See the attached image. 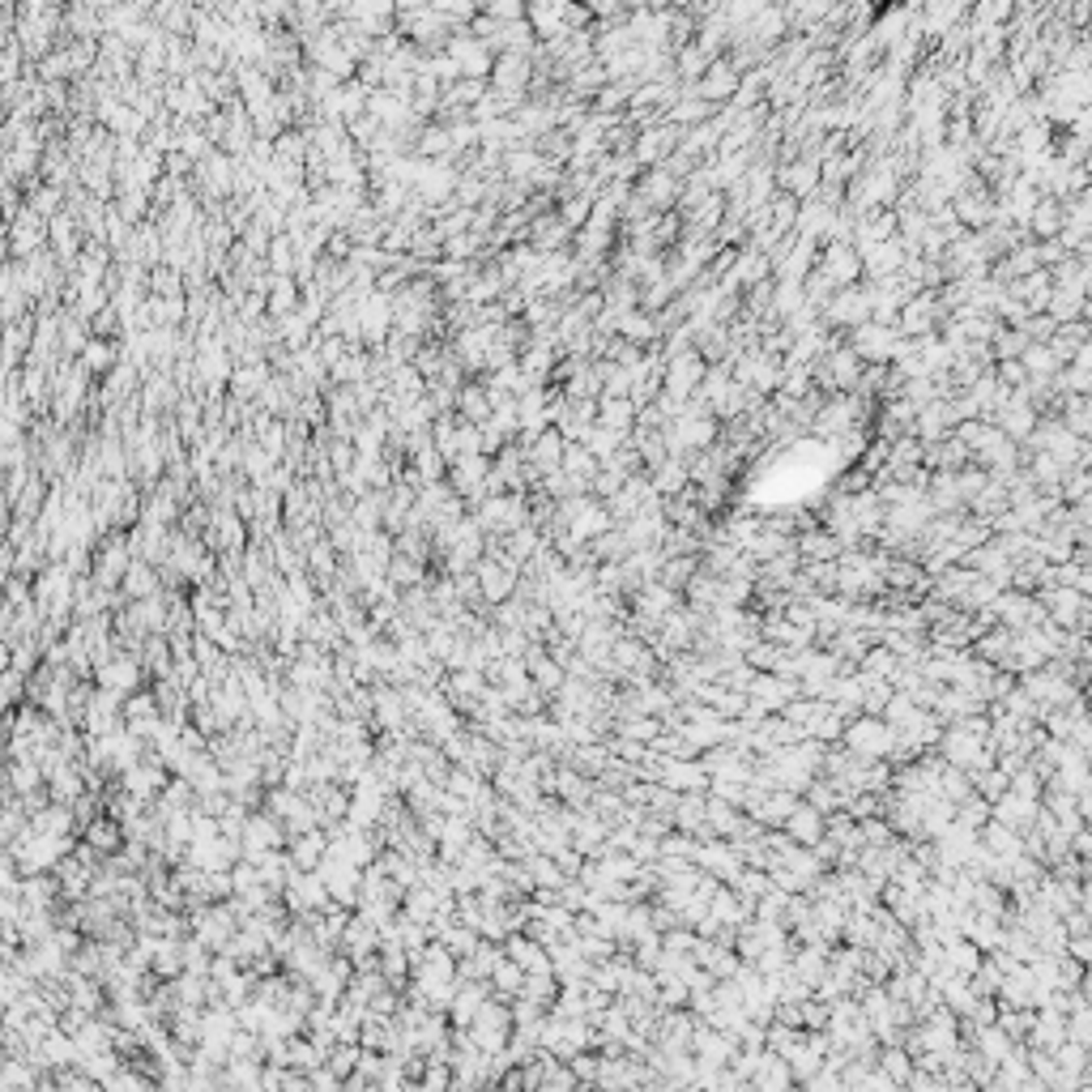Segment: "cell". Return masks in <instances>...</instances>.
Wrapping results in <instances>:
<instances>
[{
  "label": "cell",
  "mask_w": 1092,
  "mask_h": 1092,
  "mask_svg": "<svg viewBox=\"0 0 1092 1092\" xmlns=\"http://www.w3.org/2000/svg\"><path fill=\"white\" fill-rule=\"evenodd\" d=\"M683 478H688V474H683V469H661V478H658V491H661V496H674V491L683 487Z\"/></svg>",
  "instance_id": "cell-21"
},
{
  "label": "cell",
  "mask_w": 1092,
  "mask_h": 1092,
  "mask_svg": "<svg viewBox=\"0 0 1092 1092\" xmlns=\"http://www.w3.org/2000/svg\"><path fill=\"white\" fill-rule=\"evenodd\" d=\"M798 798H802V794H794V789H781V786H773V789H764V794L755 798V807L747 811V816H752V819L759 823V828H781L789 811L798 807Z\"/></svg>",
  "instance_id": "cell-5"
},
{
  "label": "cell",
  "mask_w": 1092,
  "mask_h": 1092,
  "mask_svg": "<svg viewBox=\"0 0 1092 1092\" xmlns=\"http://www.w3.org/2000/svg\"><path fill=\"white\" fill-rule=\"evenodd\" d=\"M858 832H862V845H887V841H896L892 823H887L883 816H866V819H858Z\"/></svg>",
  "instance_id": "cell-19"
},
{
  "label": "cell",
  "mask_w": 1092,
  "mask_h": 1092,
  "mask_svg": "<svg viewBox=\"0 0 1092 1092\" xmlns=\"http://www.w3.org/2000/svg\"><path fill=\"white\" fill-rule=\"evenodd\" d=\"M487 981H491V990H496V999L512 1003V999H517V990H521V981H526V969H521L512 956H499Z\"/></svg>",
  "instance_id": "cell-10"
},
{
  "label": "cell",
  "mask_w": 1092,
  "mask_h": 1092,
  "mask_svg": "<svg viewBox=\"0 0 1092 1092\" xmlns=\"http://www.w3.org/2000/svg\"><path fill=\"white\" fill-rule=\"evenodd\" d=\"M892 743H896V730L883 722V717H871V713L850 717L845 730H841V747L853 759H887Z\"/></svg>",
  "instance_id": "cell-1"
},
{
  "label": "cell",
  "mask_w": 1092,
  "mask_h": 1092,
  "mask_svg": "<svg viewBox=\"0 0 1092 1092\" xmlns=\"http://www.w3.org/2000/svg\"><path fill=\"white\" fill-rule=\"evenodd\" d=\"M1037 811H1042V798H1024V794H1015V789H1008L1003 798H994V802H990V819L1008 823V828H1012V832H1020V837L1033 828Z\"/></svg>",
  "instance_id": "cell-4"
},
{
  "label": "cell",
  "mask_w": 1092,
  "mask_h": 1092,
  "mask_svg": "<svg viewBox=\"0 0 1092 1092\" xmlns=\"http://www.w3.org/2000/svg\"><path fill=\"white\" fill-rule=\"evenodd\" d=\"M619 487H624V474H597V483H594V496H597V499H610V496H615Z\"/></svg>",
  "instance_id": "cell-20"
},
{
  "label": "cell",
  "mask_w": 1092,
  "mask_h": 1092,
  "mask_svg": "<svg viewBox=\"0 0 1092 1092\" xmlns=\"http://www.w3.org/2000/svg\"><path fill=\"white\" fill-rule=\"evenodd\" d=\"M670 823L679 832H700L704 828V794H679V802H674V811H670Z\"/></svg>",
  "instance_id": "cell-13"
},
{
  "label": "cell",
  "mask_w": 1092,
  "mask_h": 1092,
  "mask_svg": "<svg viewBox=\"0 0 1092 1092\" xmlns=\"http://www.w3.org/2000/svg\"><path fill=\"white\" fill-rule=\"evenodd\" d=\"M1063 1042H1067V1020H1063V1012L1037 1008V1012H1033V1029H1029V1037H1024V1045H1029V1050H1045V1054H1050L1054 1045H1063Z\"/></svg>",
  "instance_id": "cell-6"
},
{
  "label": "cell",
  "mask_w": 1092,
  "mask_h": 1092,
  "mask_svg": "<svg viewBox=\"0 0 1092 1092\" xmlns=\"http://www.w3.org/2000/svg\"><path fill=\"white\" fill-rule=\"evenodd\" d=\"M794 1084V1072H789V1063L781 1054H768L764 1050V1063L755 1067V1076H752V1088H764V1092H781V1088H789Z\"/></svg>",
  "instance_id": "cell-8"
},
{
  "label": "cell",
  "mask_w": 1092,
  "mask_h": 1092,
  "mask_svg": "<svg viewBox=\"0 0 1092 1092\" xmlns=\"http://www.w3.org/2000/svg\"><path fill=\"white\" fill-rule=\"evenodd\" d=\"M896 666H901V658H896L892 649H883V645H871L862 653V661H858V670L866 674V679H883V683H892Z\"/></svg>",
  "instance_id": "cell-14"
},
{
  "label": "cell",
  "mask_w": 1092,
  "mask_h": 1092,
  "mask_svg": "<svg viewBox=\"0 0 1092 1092\" xmlns=\"http://www.w3.org/2000/svg\"><path fill=\"white\" fill-rule=\"evenodd\" d=\"M794 551L802 555V560H837V555L845 551L841 538L832 530H807L802 538L794 542Z\"/></svg>",
  "instance_id": "cell-9"
},
{
  "label": "cell",
  "mask_w": 1092,
  "mask_h": 1092,
  "mask_svg": "<svg viewBox=\"0 0 1092 1092\" xmlns=\"http://www.w3.org/2000/svg\"><path fill=\"white\" fill-rule=\"evenodd\" d=\"M969 781H973V794H981L986 802L1008 794V773H1003V768H981V773H973Z\"/></svg>",
  "instance_id": "cell-16"
},
{
  "label": "cell",
  "mask_w": 1092,
  "mask_h": 1092,
  "mask_svg": "<svg viewBox=\"0 0 1092 1092\" xmlns=\"http://www.w3.org/2000/svg\"><path fill=\"white\" fill-rule=\"evenodd\" d=\"M875 1067L892 1079L896 1088H905V1079L914 1076V1054L905 1050V1045H880V1054H875Z\"/></svg>",
  "instance_id": "cell-12"
},
{
  "label": "cell",
  "mask_w": 1092,
  "mask_h": 1092,
  "mask_svg": "<svg viewBox=\"0 0 1092 1092\" xmlns=\"http://www.w3.org/2000/svg\"><path fill=\"white\" fill-rule=\"evenodd\" d=\"M802 730H807L811 738H819V743H841V730H845V717L832 709L828 700H819L816 704V713H811V722L802 725Z\"/></svg>",
  "instance_id": "cell-11"
},
{
  "label": "cell",
  "mask_w": 1092,
  "mask_h": 1092,
  "mask_svg": "<svg viewBox=\"0 0 1092 1092\" xmlns=\"http://www.w3.org/2000/svg\"><path fill=\"white\" fill-rule=\"evenodd\" d=\"M483 1003H487V990H478V986H466L462 994H457V1003H453V1015H457V1024H462V1029H466V1024H469V1020H474V1015H478V1008H483Z\"/></svg>",
  "instance_id": "cell-18"
},
{
  "label": "cell",
  "mask_w": 1092,
  "mask_h": 1092,
  "mask_svg": "<svg viewBox=\"0 0 1092 1092\" xmlns=\"http://www.w3.org/2000/svg\"><path fill=\"white\" fill-rule=\"evenodd\" d=\"M956 823H965V828H981V823L990 819V802L981 798V794H969V798H960L956 802V816H951Z\"/></svg>",
  "instance_id": "cell-17"
},
{
  "label": "cell",
  "mask_w": 1092,
  "mask_h": 1092,
  "mask_svg": "<svg viewBox=\"0 0 1092 1092\" xmlns=\"http://www.w3.org/2000/svg\"><path fill=\"white\" fill-rule=\"evenodd\" d=\"M658 781L674 794H704L709 789V773H704L700 755L691 759H661L658 755Z\"/></svg>",
  "instance_id": "cell-3"
},
{
  "label": "cell",
  "mask_w": 1092,
  "mask_h": 1092,
  "mask_svg": "<svg viewBox=\"0 0 1092 1092\" xmlns=\"http://www.w3.org/2000/svg\"><path fill=\"white\" fill-rule=\"evenodd\" d=\"M781 832H786V837L794 841V845H816V841L823 837V816H819L816 807H811V802H802V798H798V807L786 816V823H781Z\"/></svg>",
  "instance_id": "cell-7"
},
{
  "label": "cell",
  "mask_w": 1092,
  "mask_h": 1092,
  "mask_svg": "<svg viewBox=\"0 0 1092 1092\" xmlns=\"http://www.w3.org/2000/svg\"><path fill=\"white\" fill-rule=\"evenodd\" d=\"M691 862L700 866L704 875H713L717 883H734L738 871H743V858H738L734 845L722 841V837H709V841L695 845V858H691Z\"/></svg>",
  "instance_id": "cell-2"
},
{
  "label": "cell",
  "mask_w": 1092,
  "mask_h": 1092,
  "mask_svg": "<svg viewBox=\"0 0 1092 1092\" xmlns=\"http://www.w3.org/2000/svg\"><path fill=\"white\" fill-rule=\"evenodd\" d=\"M567 469H572V474H581V483H589L585 474H594V457H589V453H572V457H567Z\"/></svg>",
  "instance_id": "cell-22"
},
{
  "label": "cell",
  "mask_w": 1092,
  "mask_h": 1092,
  "mask_svg": "<svg viewBox=\"0 0 1092 1092\" xmlns=\"http://www.w3.org/2000/svg\"><path fill=\"white\" fill-rule=\"evenodd\" d=\"M1063 1020H1067V1042L1088 1045V1050H1092V1008H1088V1003L1072 1008V1012L1063 1015Z\"/></svg>",
  "instance_id": "cell-15"
}]
</instances>
